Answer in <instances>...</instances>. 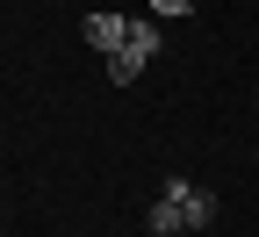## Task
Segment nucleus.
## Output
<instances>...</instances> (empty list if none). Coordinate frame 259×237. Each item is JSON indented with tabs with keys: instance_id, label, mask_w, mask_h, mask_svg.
Here are the masks:
<instances>
[{
	"instance_id": "obj_1",
	"label": "nucleus",
	"mask_w": 259,
	"mask_h": 237,
	"mask_svg": "<svg viewBox=\"0 0 259 237\" xmlns=\"http://www.w3.org/2000/svg\"><path fill=\"white\" fill-rule=\"evenodd\" d=\"M216 223V201L194 187V180H166L151 201V237H180V230H209Z\"/></svg>"
},
{
	"instance_id": "obj_2",
	"label": "nucleus",
	"mask_w": 259,
	"mask_h": 237,
	"mask_svg": "<svg viewBox=\"0 0 259 237\" xmlns=\"http://www.w3.org/2000/svg\"><path fill=\"white\" fill-rule=\"evenodd\" d=\"M151 58H158V29H151V22H130V43L108 58V79H115V86H130Z\"/></svg>"
},
{
	"instance_id": "obj_3",
	"label": "nucleus",
	"mask_w": 259,
	"mask_h": 237,
	"mask_svg": "<svg viewBox=\"0 0 259 237\" xmlns=\"http://www.w3.org/2000/svg\"><path fill=\"white\" fill-rule=\"evenodd\" d=\"M79 36H87V43H94V51H101V65H108V58H115V51H122V43H130V22H122V15H108V8H101V15H87V22H79Z\"/></svg>"
},
{
	"instance_id": "obj_4",
	"label": "nucleus",
	"mask_w": 259,
	"mask_h": 237,
	"mask_svg": "<svg viewBox=\"0 0 259 237\" xmlns=\"http://www.w3.org/2000/svg\"><path fill=\"white\" fill-rule=\"evenodd\" d=\"M151 8L166 15V22H173V15H187V8H194V0H151Z\"/></svg>"
}]
</instances>
